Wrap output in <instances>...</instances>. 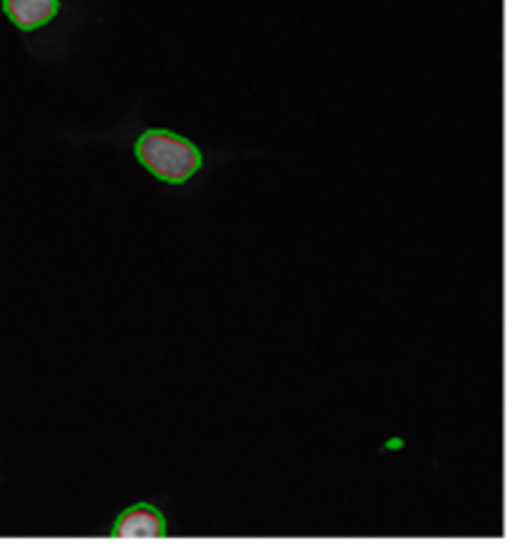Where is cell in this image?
Masks as SVG:
<instances>
[{
    "label": "cell",
    "instance_id": "3957f363",
    "mask_svg": "<svg viewBox=\"0 0 527 557\" xmlns=\"http://www.w3.org/2000/svg\"><path fill=\"white\" fill-rule=\"evenodd\" d=\"M60 9V0H3V11L20 30L47 25Z\"/></svg>",
    "mask_w": 527,
    "mask_h": 557
},
{
    "label": "cell",
    "instance_id": "7a4b0ae2",
    "mask_svg": "<svg viewBox=\"0 0 527 557\" xmlns=\"http://www.w3.org/2000/svg\"><path fill=\"white\" fill-rule=\"evenodd\" d=\"M120 539H161L166 533V520L150 504H136L117 517L112 528Z\"/></svg>",
    "mask_w": 527,
    "mask_h": 557
},
{
    "label": "cell",
    "instance_id": "6da1fadb",
    "mask_svg": "<svg viewBox=\"0 0 527 557\" xmlns=\"http://www.w3.org/2000/svg\"><path fill=\"white\" fill-rule=\"evenodd\" d=\"M136 158L150 174L163 183H185L201 169V152L185 136L172 131L152 128L145 131L136 141Z\"/></svg>",
    "mask_w": 527,
    "mask_h": 557
}]
</instances>
